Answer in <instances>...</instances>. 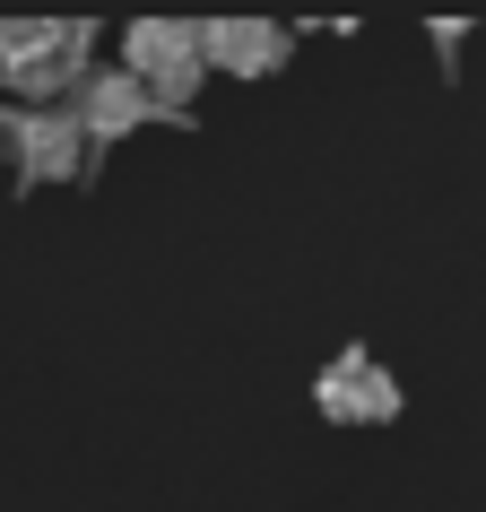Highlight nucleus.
<instances>
[{
  "instance_id": "nucleus-1",
  "label": "nucleus",
  "mask_w": 486,
  "mask_h": 512,
  "mask_svg": "<svg viewBox=\"0 0 486 512\" xmlns=\"http://www.w3.org/2000/svg\"><path fill=\"white\" fill-rule=\"evenodd\" d=\"M87 70H96L87 18H0V79L18 105H70Z\"/></svg>"
},
{
  "instance_id": "nucleus-4",
  "label": "nucleus",
  "mask_w": 486,
  "mask_h": 512,
  "mask_svg": "<svg viewBox=\"0 0 486 512\" xmlns=\"http://www.w3.org/2000/svg\"><path fill=\"white\" fill-rule=\"evenodd\" d=\"M313 408L339 417V426H391L400 417V382H391V365H374V348H339L322 365V382H313Z\"/></svg>"
},
{
  "instance_id": "nucleus-3",
  "label": "nucleus",
  "mask_w": 486,
  "mask_h": 512,
  "mask_svg": "<svg viewBox=\"0 0 486 512\" xmlns=\"http://www.w3.org/2000/svg\"><path fill=\"white\" fill-rule=\"evenodd\" d=\"M0 157L18 183H79L87 174V139L61 105H9L0 113Z\"/></svg>"
},
{
  "instance_id": "nucleus-2",
  "label": "nucleus",
  "mask_w": 486,
  "mask_h": 512,
  "mask_svg": "<svg viewBox=\"0 0 486 512\" xmlns=\"http://www.w3.org/2000/svg\"><path fill=\"white\" fill-rule=\"evenodd\" d=\"M122 79L148 96V113H191V96L209 87L200 27H183V18H139L122 35Z\"/></svg>"
},
{
  "instance_id": "nucleus-5",
  "label": "nucleus",
  "mask_w": 486,
  "mask_h": 512,
  "mask_svg": "<svg viewBox=\"0 0 486 512\" xmlns=\"http://www.w3.org/2000/svg\"><path fill=\"white\" fill-rule=\"evenodd\" d=\"M287 53H296V35L270 27V18H209V27H200L209 79L217 70H226V79H270V70H287Z\"/></svg>"
},
{
  "instance_id": "nucleus-6",
  "label": "nucleus",
  "mask_w": 486,
  "mask_h": 512,
  "mask_svg": "<svg viewBox=\"0 0 486 512\" xmlns=\"http://www.w3.org/2000/svg\"><path fill=\"white\" fill-rule=\"evenodd\" d=\"M70 122H79V139L87 148H113V139H131L139 122H148V96H139L131 79H122V70H87L79 79V96H70Z\"/></svg>"
}]
</instances>
